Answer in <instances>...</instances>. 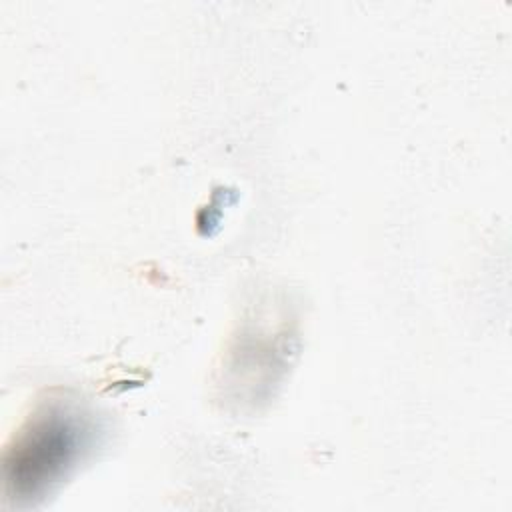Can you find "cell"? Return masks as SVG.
Wrapping results in <instances>:
<instances>
[{
  "label": "cell",
  "instance_id": "obj_1",
  "mask_svg": "<svg viewBox=\"0 0 512 512\" xmlns=\"http://www.w3.org/2000/svg\"><path fill=\"white\" fill-rule=\"evenodd\" d=\"M86 422L58 402L40 408L16 436L6 458V482L18 496H40L80 458L88 442Z\"/></svg>",
  "mask_w": 512,
  "mask_h": 512
}]
</instances>
